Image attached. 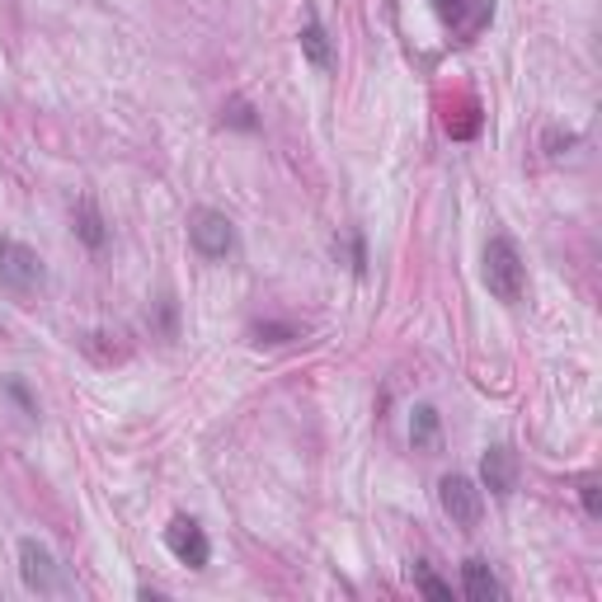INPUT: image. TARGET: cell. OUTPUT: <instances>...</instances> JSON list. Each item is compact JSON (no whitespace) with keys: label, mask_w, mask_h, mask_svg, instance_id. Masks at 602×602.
I'll return each instance as SVG.
<instances>
[{"label":"cell","mask_w":602,"mask_h":602,"mask_svg":"<svg viewBox=\"0 0 602 602\" xmlns=\"http://www.w3.org/2000/svg\"><path fill=\"white\" fill-rule=\"evenodd\" d=\"M221 123H235V128H245V132H255V128H259V123H255V118H250V108H245L241 100H235V104H227V108H221Z\"/></svg>","instance_id":"5bb4252c"},{"label":"cell","mask_w":602,"mask_h":602,"mask_svg":"<svg viewBox=\"0 0 602 602\" xmlns=\"http://www.w3.org/2000/svg\"><path fill=\"white\" fill-rule=\"evenodd\" d=\"M301 53H306V61H311V67H321V71L335 67V53H329V34H325L321 20H306V28H301Z\"/></svg>","instance_id":"9c48e42d"},{"label":"cell","mask_w":602,"mask_h":602,"mask_svg":"<svg viewBox=\"0 0 602 602\" xmlns=\"http://www.w3.org/2000/svg\"><path fill=\"white\" fill-rule=\"evenodd\" d=\"M489 20H495V0H466V5H462V10H456V20H452V28H456V34H462V38L471 43V38H475V34H481V28H485Z\"/></svg>","instance_id":"30bf717a"},{"label":"cell","mask_w":602,"mask_h":602,"mask_svg":"<svg viewBox=\"0 0 602 602\" xmlns=\"http://www.w3.org/2000/svg\"><path fill=\"white\" fill-rule=\"evenodd\" d=\"M481 475H485V489L489 495H513L518 489V452L513 448H489L485 462H481Z\"/></svg>","instance_id":"52a82bcc"},{"label":"cell","mask_w":602,"mask_h":602,"mask_svg":"<svg viewBox=\"0 0 602 602\" xmlns=\"http://www.w3.org/2000/svg\"><path fill=\"white\" fill-rule=\"evenodd\" d=\"M188 241H194V250L202 259L235 255V227H231V217L217 212V208H198L194 217H188Z\"/></svg>","instance_id":"277c9868"},{"label":"cell","mask_w":602,"mask_h":602,"mask_svg":"<svg viewBox=\"0 0 602 602\" xmlns=\"http://www.w3.org/2000/svg\"><path fill=\"white\" fill-rule=\"evenodd\" d=\"M76 235L90 245V250H104V241H108V231H104V217L94 212V202L85 198L81 208H76Z\"/></svg>","instance_id":"8fae6325"},{"label":"cell","mask_w":602,"mask_h":602,"mask_svg":"<svg viewBox=\"0 0 602 602\" xmlns=\"http://www.w3.org/2000/svg\"><path fill=\"white\" fill-rule=\"evenodd\" d=\"M20 579H24V589L38 598H71L76 593V579L67 575V565H61L38 536H24L20 542Z\"/></svg>","instance_id":"7a4b0ae2"},{"label":"cell","mask_w":602,"mask_h":602,"mask_svg":"<svg viewBox=\"0 0 602 602\" xmlns=\"http://www.w3.org/2000/svg\"><path fill=\"white\" fill-rule=\"evenodd\" d=\"M409 442H415V448H433L438 442V409L433 405H419L415 415H409Z\"/></svg>","instance_id":"7c38bea8"},{"label":"cell","mask_w":602,"mask_h":602,"mask_svg":"<svg viewBox=\"0 0 602 602\" xmlns=\"http://www.w3.org/2000/svg\"><path fill=\"white\" fill-rule=\"evenodd\" d=\"M5 391L14 395V401H20V409H24V415H28V419H34V415H38V405H34V395H28V391H24V382H14V377H10V382H5Z\"/></svg>","instance_id":"2e32d148"},{"label":"cell","mask_w":602,"mask_h":602,"mask_svg":"<svg viewBox=\"0 0 602 602\" xmlns=\"http://www.w3.org/2000/svg\"><path fill=\"white\" fill-rule=\"evenodd\" d=\"M485 288L489 297H499L503 306H518L522 292H528V264H522L518 245L509 241V235H489L485 245Z\"/></svg>","instance_id":"6da1fadb"},{"label":"cell","mask_w":602,"mask_h":602,"mask_svg":"<svg viewBox=\"0 0 602 602\" xmlns=\"http://www.w3.org/2000/svg\"><path fill=\"white\" fill-rule=\"evenodd\" d=\"M415 589H419V593H429V598H438V602H448V598H452V583H442L429 565H415Z\"/></svg>","instance_id":"4fadbf2b"},{"label":"cell","mask_w":602,"mask_h":602,"mask_svg":"<svg viewBox=\"0 0 602 602\" xmlns=\"http://www.w3.org/2000/svg\"><path fill=\"white\" fill-rule=\"evenodd\" d=\"M466 5V0H433V10L442 14V24H452L456 20V10H462Z\"/></svg>","instance_id":"ac0fdd59"},{"label":"cell","mask_w":602,"mask_h":602,"mask_svg":"<svg viewBox=\"0 0 602 602\" xmlns=\"http://www.w3.org/2000/svg\"><path fill=\"white\" fill-rule=\"evenodd\" d=\"M165 546L174 551V560L188 565V569H202V565L212 560V542H208V532H202L194 518H184V513L165 528Z\"/></svg>","instance_id":"8992f818"},{"label":"cell","mask_w":602,"mask_h":602,"mask_svg":"<svg viewBox=\"0 0 602 602\" xmlns=\"http://www.w3.org/2000/svg\"><path fill=\"white\" fill-rule=\"evenodd\" d=\"M255 339L259 344H288V339H297V329L292 325H255Z\"/></svg>","instance_id":"9a60e30c"},{"label":"cell","mask_w":602,"mask_h":602,"mask_svg":"<svg viewBox=\"0 0 602 602\" xmlns=\"http://www.w3.org/2000/svg\"><path fill=\"white\" fill-rule=\"evenodd\" d=\"M579 495H583V513H589V518H598V513H602V499H598V481H583V485H579Z\"/></svg>","instance_id":"e0dca14e"},{"label":"cell","mask_w":602,"mask_h":602,"mask_svg":"<svg viewBox=\"0 0 602 602\" xmlns=\"http://www.w3.org/2000/svg\"><path fill=\"white\" fill-rule=\"evenodd\" d=\"M462 593L471 598V602H489V598H503V583H499V575L489 569L481 556H471L466 565H462Z\"/></svg>","instance_id":"ba28073f"},{"label":"cell","mask_w":602,"mask_h":602,"mask_svg":"<svg viewBox=\"0 0 602 602\" xmlns=\"http://www.w3.org/2000/svg\"><path fill=\"white\" fill-rule=\"evenodd\" d=\"M438 503L442 513H448L456 528H475L485 513V489H475V481H466V475H442L438 481Z\"/></svg>","instance_id":"5b68a950"},{"label":"cell","mask_w":602,"mask_h":602,"mask_svg":"<svg viewBox=\"0 0 602 602\" xmlns=\"http://www.w3.org/2000/svg\"><path fill=\"white\" fill-rule=\"evenodd\" d=\"M47 288V268L38 259V250H28L24 241H10V235H0V292L10 297H38Z\"/></svg>","instance_id":"3957f363"}]
</instances>
